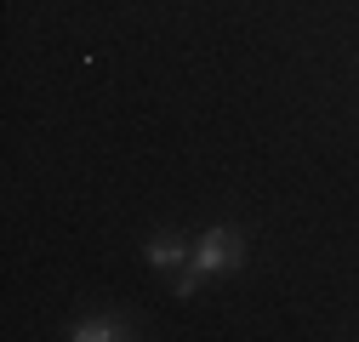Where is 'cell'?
Instances as JSON below:
<instances>
[{"mask_svg": "<svg viewBox=\"0 0 359 342\" xmlns=\"http://www.w3.org/2000/svg\"><path fill=\"white\" fill-rule=\"evenodd\" d=\"M69 336L74 342H109V336H120V320H80Z\"/></svg>", "mask_w": 359, "mask_h": 342, "instance_id": "3957f363", "label": "cell"}, {"mask_svg": "<svg viewBox=\"0 0 359 342\" xmlns=\"http://www.w3.org/2000/svg\"><path fill=\"white\" fill-rule=\"evenodd\" d=\"M240 263H245V245H240L234 228L200 234V245H194V274H234Z\"/></svg>", "mask_w": 359, "mask_h": 342, "instance_id": "6da1fadb", "label": "cell"}, {"mask_svg": "<svg viewBox=\"0 0 359 342\" xmlns=\"http://www.w3.org/2000/svg\"><path fill=\"white\" fill-rule=\"evenodd\" d=\"M143 256H149L154 268H177V263H183V256H189V245L177 240V234H154V240L143 245Z\"/></svg>", "mask_w": 359, "mask_h": 342, "instance_id": "7a4b0ae2", "label": "cell"}]
</instances>
